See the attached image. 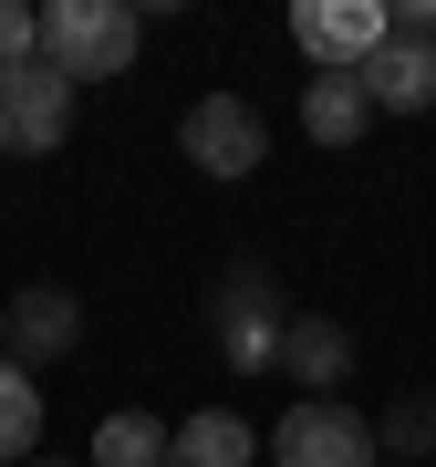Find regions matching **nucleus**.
Masks as SVG:
<instances>
[{
  "label": "nucleus",
  "instance_id": "f257e3e1",
  "mask_svg": "<svg viewBox=\"0 0 436 467\" xmlns=\"http://www.w3.org/2000/svg\"><path fill=\"white\" fill-rule=\"evenodd\" d=\"M135 42H146L135 0H42V63L63 84H115V73H135Z\"/></svg>",
  "mask_w": 436,
  "mask_h": 467
},
{
  "label": "nucleus",
  "instance_id": "f03ea898",
  "mask_svg": "<svg viewBox=\"0 0 436 467\" xmlns=\"http://www.w3.org/2000/svg\"><path fill=\"white\" fill-rule=\"evenodd\" d=\"M208 333H218V364H229V374H270V364H281V333H291L281 281H270L260 260L218 270V291H208Z\"/></svg>",
  "mask_w": 436,
  "mask_h": 467
},
{
  "label": "nucleus",
  "instance_id": "7ed1b4c3",
  "mask_svg": "<svg viewBox=\"0 0 436 467\" xmlns=\"http://www.w3.org/2000/svg\"><path fill=\"white\" fill-rule=\"evenodd\" d=\"M374 416H353L343 395H302L270 426V467H374Z\"/></svg>",
  "mask_w": 436,
  "mask_h": 467
},
{
  "label": "nucleus",
  "instance_id": "20e7f679",
  "mask_svg": "<svg viewBox=\"0 0 436 467\" xmlns=\"http://www.w3.org/2000/svg\"><path fill=\"white\" fill-rule=\"evenodd\" d=\"M177 146H187L198 177H250L260 156H270V125H260L250 94H198V104L177 115Z\"/></svg>",
  "mask_w": 436,
  "mask_h": 467
},
{
  "label": "nucleus",
  "instance_id": "39448f33",
  "mask_svg": "<svg viewBox=\"0 0 436 467\" xmlns=\"http://www.w3.org/2000/svg\"><path fill=\"white\" fill-rule=\"evenodd\" d=\"M385 32H395L385 0H291V42H302L322 73H364L374 52H385Z\"/></svg>",
  "mask_w": 436,
  "mask_h": 467
},
{
  "label": "nucleus",
  "instance_id": "423d86ee",
  "mask_svg": "<svg viewBox=\"0 0 436 467\" xmlns=\"http://www.w3.org/2000/svg\"><path fill=\"white\" fill-rule=\"evenodd\" d=\"M63 135H73V84L42 63V52L11 63V73H0V146H11V156H52Z\"/></svg>",
  "mask_w": 436,
  "mask_h": 467
},
{
  "label": "nucleus",
  "instance_id": "0eeeda50",
  "mask_svg": "<svg viewBox=\"0 0 436 467\" xmlns=\"http://www.w3.org/2000/svg\"><path fill=\"white\" fill-rule=\"evenodd\" d=\"M73 343H84V301H73L63 281H32V291H11V312H0V353H11L21 374L63 364Z\"/></svg>",
  "mask_w": 436,
  "mask_h": 467
},
{
  "label": "nucleus",
  "instance_id": "6e6552de",
  "mask_svg": "<svg viewBox=\"0 0 436 467\" xmlns=\"http://www.w3.org/2000/svg\"><path fill=\"white\" fill-rule=\"evenodd\" d=\"M353 84H364V104H374V115H426V104H436V42L385 32V52H374Z\"/></svg>",
  "mask_w": 436,
  "mask_h": 467
},
{
  "label": "nucleus",
  "instance_id": "1a4fd4ad",
  "mask_svg": "<svg viewBox=\"0 0 436 467\" xmlns=\"http://www.w3.org/2000/svg\"><path fill=\"white\" fill-rule=\"evenodd\" d=\"M281 374L302 384V395H343V374H353V333L333 312H291V333H281Z\"/></svg>",
  "mask_w": 436,
  "mask_h": 467
},
{
  "label": "nucleus",
  "instance_id": "9d476101",
  "mask_svg": "<svg viewBox=\"0 0 436 467\" xmlns=\"http://www.w3.org/2000/svg\"><path fill=\"white\" fill-rule=\"evenodd\" d=\"M250 457H260V436H250V416H229V405L167 426V467H250Z\"/></svg>",
  "mask_w": 436,
  "mask_h": 467
},
{
  "label": "nucleus",
  "instance_id": "9b49d317",
  "mask_svg": "<svg viewBox=\"0 0 436 467\" xmlns=\"http://www.w3.org/2000/svg\"><path fill=\"white\" fill-rule=\"evenodd\" d=\"M364 125H374V104H364L353 73H312V84H302V135H312V146H353Z\"/></svg>",
  "mask_w": 436,
  "mask_h": 467
},
{
  "label": "nucleus",
  "instance_id": "f8f14e48",
  "mask_svg": "<svg viewBox=\"0 0 436 467\" xmlns=\"http://www.w3.org/2000/svg\"><path fill=\"white\" fill-rule=\"evenodd\" d=\"M32 457H42V374L0 353V467H32Z\"/></svg>",
  "mask_w": 436,
  "mask_h": 467
},
{
  "label": "nucleus",
  "instance_id": "ddd939ff",
  "mask_svg": "<svg viewBox=\"0 0 436 467\" xmlns=\"http://www.w3.org/2000/svg\"><path fill=\"white\" fill-rule=\"evenodd\" d=\"M84 467H167V426L146 405H115V416H94V457Z\"/></svg>",
  "mask_w": 436,
  "mask_h": 467
},
{
  "label": "nucleus",
  "instance_id": "4468645a",
  "mask_svg": "<svg viewBox=\"0 0 436 467\" xmlns=\"http://www.w3.org/2000/svg\"><path fill=\"white\" fill-rule=\"evenodd\" d=\"M374 447H395V457H436V395H395L385 426H374Z\"/></svg>",
  "mask_w": 436,
  "mask_h": 467
},
{
  "label": "nucleus",
  "instance_id": "2eb2a0df",
  "mask_svg": "<svg viewBox=\"0 0 436 467\" xmlns=\"http://www.w3.org/2000/svg\"><path fill=\"white\" fill-rule=\"evenodd\" d=\"M32 52H42V11H32V0H0V73L32 63Z\"/></svg>",
  "mask_w": 436,
  "mask_h": 467
},
{
  "label": "nucleus",
  "instance_id": "dca6fc26",
  "mask_svg": "<svg viewBox=\"0 0 436 467\" xmlns=\"http://www.w3.org/2000/svg\"><path fill=\"white\" fill-rule=\"evenodd\" d=\"M385 11H395L405 42H436V0H385Z\"/></svg>",
  "mask_w": 436,
  "mask_h": 467
},
{
  "label": "nucleus",
  "instance_id": "f3484780",
  "mask_svg": "<svg viewBox=\"0 0 436 467\" xmlns=\"http://www.w3.org/2000/svg\"><path fill=\"white\" fill-rule=\"evenodd\" d=\"M32 467H73V457H32Z\"/></svg>",
  "mask_w": 436,
  "mask_h": 467
}]
</instances>
